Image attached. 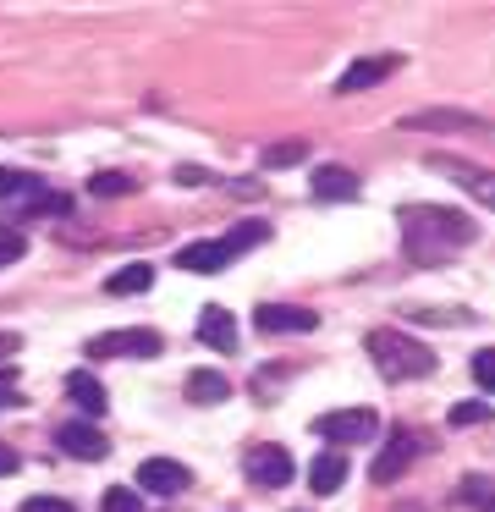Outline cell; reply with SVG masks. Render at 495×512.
<instances>
[{
	"instance_id": "44dd1931",
	"label": "cell",
	"mask_w": 495,
	"mask_h": 512,
	"mask_svg": "<svg viewBox=\"0 0 495 512\" xmlns=\"http://www.w3.org/2000/svg\"><path fill=\"white\" fill-rule=\"evenodd\" d=\"M0 199H28V204H39V199H44V182L28 177V171H6V166H0Z\"/></svg>"
},
{
	"instance_id": "30bf717a",
	"label": "cell",
	"mask_w": 495,
	"mask_h": 512,
	"mask_svg": "<svg viewBox=\"0 0 495 512\" xmlns=\"http://www.w3.org/2000/svg\"><path fill=\"white\" fill-rule=\"evenodd\" d=\"M138 485L149 490V496H176V490L193 485V474H187L176 457H143V463H138Z\"/></svg>"
},
{
	"instance_id": "7402d4cb",
	"label": "cell",
	"mask_w": 495,
	"mask_h": 512,
	"mask_svg": "<svg viewBox=\"0 0 495 512\" xmlns=\"http://www.w3.org/2000/svg\"><path fill=\"white\" fill-rule=\"evenodd\" d=\"M457 496L468 501L473 512H495V479H490V474H468V479H462Z\"/></svg>"
},
{
	"instance_id": "7a4b0ae2",
	"label": "cell",
	"mask_w": 495,
	"mask_h": 512,
	"mask_svg": "<svg viewBox=\"0 0 495 512\" xmlns=\"http://www.w3.org/2000/svg\"><path fill=\"white\" fill-rule=\"evenodd\" d=\"M369 358H374V369H380L385 380H424V375H435V353H429L424 342H413V336H402V331H391V325H380V331H369Z\"/></svg>"
},
{
	"instance_id": "1f68e13d",
	"label": "cell",
	"mask_w": 495,
	"mask_h": 512,
	"mask_svg": "<svg viewBox=\"0 0 495 512\" xmlns=\"http://www.w3.org/2000/svg\"><path fill=\"white\" fill-rule=\"evenodd\" d=\"M0 402H22L17 397V369H0Z\"/></svg>"
},
{
	"instance_id": "4fadbf2b",
	"label": "cell",
	"mask_w": 495,
	"mask_h": 512,
	"mask_svg": "<svg viewBox=\"0 0 495 512\" xmlns=\"http://www.w3.org/2000/svg\"><path fill=\"white\" fill-rule=\"evenodd\" d=\"M407 463H413V435H396V441L369 463V479H374V485H391V479L407 474Z\"/></svg>"
},
{
	"instance_id": "ffe728a7",
	"label": "cell",
	"mask_w": 495,
	"mask_h": 512,
	"mask_svg": "<svg viewBox=\"0 0 495 512\" xmlns=\"http://www.w3.org/2000/svg\"><path fill=\"white\" fill-rule=\"evenodd\" d=\"M149 287H154V265H127V270H116V276L105 281L110 298H127V292H149Z\"/></svg>"
},
{
	"instance_id": "8fae6325",
	"label": "cell",
	"mask_w": 495,
	"mask_h": 512,
	"mask_svg": "<svg viewBox=\"0 0 495 512\" xmlns=\"http://www.w3.org/2000/svg\"><path fill=\"white\" fill-rule=\"evenodd\" d=\"M396 67H402V56H363L336 78V94H363V89H374V83H385Z\"/></svg>"
},
{
	"instance_id": "cb8c5ba5",
	"label": "cell",
	"mask_w": 495,
	"mask_h": 512,
	"mask_svg": "<svg viewBox=\"0 0 495 512\" xmlns=\"http://www.w3.org/2000/svg\"><path fill=\"white\" fill-rule=\"evenodd\" d=\"M132 188H138V182L121 177V171H99V177H88V193H99V199H127Z\"/></svg>"
},
{
	"instance_id": "f546056e",
	"label": "cell",
	"mask_w": 495,
	"mask_h": 512,
	"mask_svg": "<svg viewBox=\"0 0 495 512\" xmlns=\"http://www.w3.org/2000/svg\"><path fill=\"white\" fill-rule=\"evenodd\" d=\"M22 512H77L72 501H61V496H28L22 501Z\"/></svg>"
},
{
	"instance_id": "5bb4252c",
	"label": "cell",
	"mask_w": 495,
	"mask_h": 512,
	"mask_svg": "<svg viewBox=\"0 0 495 512\" xmlns=\"http://www.w3.org/2000/svg\"><path fill=\"white\" fill-rule=\"evenodd\" d=\"M308 188H314V199H358V177H352L347 166H319L314 177H308Z\"/></svg>"
},
{
	"instance_id": "4316f807",
	"label": "cell",
	"mask_w": 495,
	"mask_h": 512,
	"mask_svg": "<svg viewBox=\"0 0 495 512\" xmlns=\"http://www.w3.org/2000/svg\"><path fill=\"white\" fill-rule=\"evenodd\" d=\"M451 424H457V430H468V424H490V402H457V408H451Z\"/></svg>"
},
{
	"instance_id": "83f0119b",
	"label": "cell",
	"mask_w": 495,
	"mask_h": 512,
	"mask_svg": "<svg viewBox=\"0 0 495 512\" xmlns=\"http://www.w3.org/2000/svg\"><path fill=\"white\" fill-rule=\"evenodd\" d=\"M473 380H479L484 391H495V347H484V353H473Z\"/></svg>"
},
{
	"instance_id": "6da1fadb",
	"label": "cell",
	"mask_w": 495,
	"mask_h": 512,
	"mask_svg": "<svg viewBox=\"0 0 495 512\" xmlns=\"http://www.w3.org/2000/svg\"><path fill=\"white\" fill-rule=\"evenodd\" d=\"M402 243L418 265H440L451 248H468L479 237V226L468 221L462 210H440V204H407L402 215Z\"/></svg>"
},
{
	"instance_id": "9c48e42d",
	"label": "cell",
	"mask_w": 495,
	"mask_h": 512,
	"mask_svg": "<svg viewBox=\"0 0 495 512\" xmlns=\"http://www.w3.org/2000/svg\"><path fill=\"white\" fill-rule=\"evenodd\" d=\"M248 479L264 485V490L292 485V452H286V446H253L248 452Z\"/></svg>"
},
{
	"instance_id": "603a6c76",
	"label": "cell",
	"mask_w": 495,
	"mask_h": 512,
	"mask_svg": "<svg viewBox=\"0 0 495 512\" xmlns=\"http://www.w3.org/2000/svg\"><path fill=\"white\" fill-rule=\"evenodd\" d=\"M308 160V138H281V144L264 149V171H281V166H297Z\"/></svg>"
},
{
	"instance_id": "277c9868",
	"label": "cell",
	"mask_w": 495,
	"mask_h": 512,
	"mask_svg": "<svg viewBox=\"0 0 495 512\" xmlns=\"http://www.w3.org/2000/svg\"><path fill=\"white\" fill-rule=\"evenodd\" d=\"M429 171L451 177L462 193H473V199H479L484 210H495V171L473 166V160H457V155H429Z\"/></svg>"
},
{
	"instance_id": "484cf974",
	"label": "cell",
	"mask_w": 495,
	"mask_h": 512,
	"mask_svg": "<svg viewBox=\"0 0 495 512\" xmlns=\"http://www.w3.org/2000/svg\"><path fill=\"white\" fill-rule=\"evenodd\" d=\"M99 512H143V501L132 496L127 485H110V490H105V501H99Z\"/></svg>"
},
{
	"instance_id": "4dcf8cb0",
	"label": "cell",
	"mask_w": 495,
	"mask_h": 512,
	"mask_svg": "<svg viewBox=\"0 0 495 512\" xmlns=\"http://www.w3.org/2000/svg\"><path fill=\"white\" fill-rule=\"evenodd\" d=\"M176 182H182V188H198V182H209V171L204 166H176Z\"/></svg>"
},
{
	"instance_id": "836d02e7",
	"label": "cell",
	"mask_w": 495,
	"mask_h": 512,
	"mask_svg": "<svg viewBox=\"0 0 495 512\" xmlns=\"http://www.w3.org/2000/svg\"><path fill=\"white\" fill-rule=\"evenodd\" d=\"M17 347H22V336H17V331H0V358H11Z\"/></svg>"
},
{
	"instance_id": "ac0fdd59",
	"label": "cell",
	"mask_w": 495,
	"mask_h": 512,
	"mask_svg": "<svg viewBox=\"0 0 495 512\" xmlns=\"http://www.w3.org/2000/svg\"><path fill=\"white\" fill-rule=\"evenodd\" d=\"M66 397H72L77 408L88 413V419H99V413H105V402H110L105 386H99L94 375H83V369H77V375H66Z\"/></svg>"
},
{
	"instance_id": "ba28073f",
	"label": "cell",
	"mask_w": 495,
	"mask_h": 512,
	"mask_svg": "<svg viewBox=\"0 0 495 512\" xmlns=\"http://www.w3.org/2000/svg\"><path fill=\"white\" fill-rule=\"evenodd\" d=\"M55 441H61V452L77 457V463H99V457H110V441L99 435V424H88V419L61 424V430H55Z\"/></svg>"
},
{
	"instance_id": "d6986e66",
	"label": "cell",
	"mask_w": 495,
	"mask_h": 512,
	"mask_svg": "<svg viewBox=\"0 0 495 512\" xmlns=\"http://www.w3.org/2000/svg\"><path fill=\"white\" fill-rule=\"evenodd\" d=\"M264 237H270V226H264V221H237L226 237H220V248H226V254L237 259V254H248V248H259Z\"/></svg>"
},
{
	"instance_id": "5b68a950",
	"label": "cell",
	"mask_w": 495,
	"mask_h": 512,
	"mask_svg": "<svg viewBox=\"0 0 495 512\" xmlns=\"http://www.w3.org/2000/svg\"><path fill=\"white\" fill-rule=\"evenodd\" d=\"M374 430H380V419L369 408H336V413H319L314 419L319 441H369Z\"/></svg>"
},
{
	"instance_id": "9a60e30c",
	"label": "cell",
	"mask_w": 495,
	"mask_h": 512,
	"mask_svg": "<svg viewBox=\"0 0 495 512\" xmlns=\"http://www.w3.org/2000/svg\"><path fill=\"white\" fill-rule=\"evenodd\" d=\"M198 342L231 353V347H237V320H231L226 309H204V314H198Z\"/></svg>"
},
{
	"instance_id": "3957f363",
	"label": "cell",
	"mask_w": 495,
	"mask_h": 512,
	"mask_svg": "<svg viewBox=\"0 0 495 512\" xmlns=\"http://www.w3.org/2000/svg\"><path fill=\"white\" fill-rule=\"evenodd\" d=\"M160 331H149V325H127V331H99L88 336L83 353L88 358H160Z\"/></svg>"
},
{
	"instance_id": "7c38bea8",
	"label": "cell",
	"mask_w": 495,
	"mask_h": 512,
	"mask_svg": "<svg viewBox=\"0 0 495 512\" xmlns=\"http://www.w3.org/2000/svg\"><path fill=\"white\" fill-rule=\"evenodd\" d=\"M176 265L193 270V276H215V270H226V265H231V254L220 248V237H209V243H187V248H176Z\"/></svg>"
},
{
	"instance_id": "d6a6232c",
	"label": "cell",
	"mask_w": 495,
	"mask_h": 512,
	"mask_svg": "<svg viewBox=\"0 0 495 512\" xmlns=\"http://www.w3.org/2000/svg\"><path fill=\"white\" fill-rule=\"evenodd\" d=\"M17 463H22V457L11 452V446H0V479H6V474H17Z\"/></svg>"
},
{
	"instance_id": "e0dca14e",
	"label": "cell",
	"mask_w": 495,
	"mask_h": 512,
	"mask_svg": "<svg viewBox=\"0 0 495 512\" xmlns=\"http://www.w3.org/2000/svg\"><path fill=\"white\" fill-rule=\"evenodd\" d=\"M226 397H231V386H226V375H220V369H193V375H187V402L215 408V402H226Z\"/></svg>"
},
{
	"instance_id": "2e32d148",
	"label": "cell",
	"mask_w": 495,
	"mask_h": 512,
	"mask_svg": "<svg viewBox=\"0 0 495 512\" xmlns=\"http://www.w3.org/2000/svg\"><path fill=\"white\" fill-rule=\"evenodd\" d=\"M308 485H314V496H336V490L347 485V457H341V452L314 457V468H308Z\"/></svg>"
},
{
	"instance_id": "8992f818",
	"label": "cell",
	"mask_w": 495,
	"mask_h": 512,
	"mask_svg": "<svg viewBox=\"0 0 495 512\" xmlns=\"http://www.w3.org/2000/svg\"><path fill=\"white\" fill-rule=\"evenodd\" d=\"M253 325H259L264 336H303L319 325V314L297 309V303H259V309H253Z\"/></svg>"
},
{
	"instance_id": "52a82bcc",
	"label": "cell",
	"mask_w": 495,
	"mask_h": 512,
	"mask_svg": "<svg viewBox=\"0 0 495 512\" xmlns=\"http://www.w3.org/2000/svg\"><path fill=\"white\" fill-rule=\"evenodd\" d=\"M402 133H490V122L473 111H413L402 116Z\"/></svg>"
},
{
	"instance_id": "d4e9b609",
	"label": "cell",
	"mask_w": 495,
	"mask_h": 512,
	"mask_svg": "<svg viewBox=\"0 0 495 512\" xmlns=\"http://www.w3.org/2000/svg\"><path fill=\"white\" fill-rule=\"evenodd\" d=\"M22 254H28V237L17 226H0V265H17Z\"/></svg>"
},
{
	"instance_id": "f1b7e54d",
	"label": "cell",
	"mask_w": 495,
	"mask_h": 512,
	"mask_svg": "<svg viewBox=\"0 0 495 512\" xmlns=\"http://www.w3.org/2000/svg\"><path fill=\"white\" fill-rule=\"evenodd\" d=\"M407 320H424V325H468L473 314H446V309H407Z\"/></svg>"
}]
</instances>
